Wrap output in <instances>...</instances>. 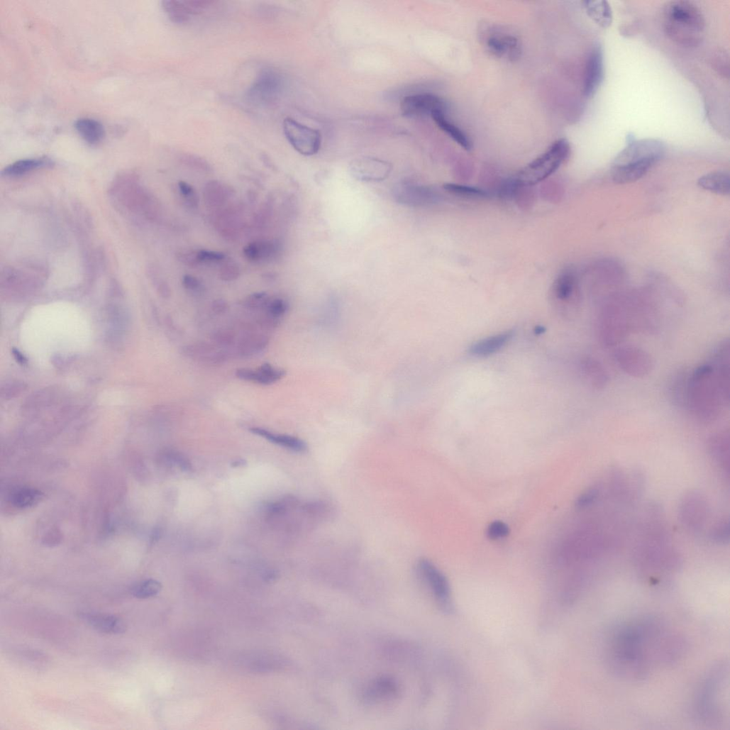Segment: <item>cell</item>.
I'll list each match as a JSON object with an SVG mask.
<instances>
[{
	"label": "cell",
	"instance_id": "681fc988",
	"mask_svg": "<svg viewBox=\"0 0 730 730\" xmlns=\"http://www.w3.org/2000/svg\"><path fill=\"white\" fill-rule=\"evenodd\" d=\"M197 254L200 263L220 262L226 258V254L222 252L207 250H198Z\"/></svg>",
	"mask_w": 730,
	"mask_h": 730
},
{
	"label": "cell",
	"instance_id": "d590c367",
	"mask_svg": "<svg viewBox=\"0 0 730 730\" xmlns=\"http://www.w3.org/2000/svg\"><path fill=\"white\" fill-rule=\"evenodd\" d=\"M228 191L224 185L217 181L208 183L204 189L206 204L211 208L222 206L227 200Z\"/></svg>",
	"mask_w": 730,
	"mask_h": 730
},
{
	"label": "cell",
	"instance_id": "603a6c76",
	"mask_svg": "<svg viewBox=\"0 0 730 730\" xmlns=\"http://www.w3.org/2000/svg\"><path fill=\"white\" fill-rule=\"evenodd\" d=\"M250 431L255 435L265 438L267 441L290 451L304 453L308 450L307 443L299 437L275 433L261 427H252Z\"/></svg>",
	"mask_w": 730,
	"mask_h": 730
},
{
	"label": "cell",
	"instance_id": "f546056e",
	"mask_svg": "<svg viewBox=\"0 0 730 730\" xmlns=\"http://www.w3.org/2000/svg\"><path fill=\"white\" fill-rule=\"evenodd\" d=\"M431 117L438 127L447 133L465 150L470 151L472 150V143L468 136L446 118V113L436 112L433 114Z\"/></svg>",
	"mask_w": 730,
	"mask_h": 730
},
{
	"label": "cell",
	"instance_id": "9c48e42d",
	"mask_svg": "<svg viewBox=\"0 0 730 730\" xmlns=\"http://www.w3.org/2000/svg\"><path fill=\"white\" fill-rule=\"evenodd\" d=\"M664 153L665 145L661 141L653 138L636 140L629 136L626 148L616 158L614 166L641 163L656 165Z\"/></svg>",
	"mask_w": 730,
	"mask_h": 730
},
{
	"label": "cell",
	"instance_id": "f6af8a7d",
	"mask_svg": "<svg viewBox=\"0 0 730 730\" xmlns=\"http://www.w3.org/2000/svg\"><path fill=\"white\" fill-rule=\"evenodd\" d=\"M165 457L167 463L178 467L184 472H189L192 469L190 461L180 453L169 450L165 453Z\"/></svg>",
	"mask_w": 730,
	"mask_h": 730
},
{
	"label": "cell",
	"instance_id": "484cf974",
	"mask_svg": "<svg viewBox=\"0 0 730 730\" xmlns=\"http://www.w3.org/2000/svg\"><path fill=\"white\" fill-rule=\"evenodd\" d=\"M709 455L724 470L729 469V432L721 431L712 435L707 443Z\"/></svg>",
	"mask_w": 730,
	"mask_h": 730
},
{
	"label": "cell",
	"instance_id": "4dcf8cb0",
	"mask_svg": "<svg viewBox=\"0 0 730 730\" xmlns=\"http://www.w3.org/2000/svg\"><path fill=\"white\" fill-rule=\"evenodd\" d=\"M74 127L84 140L90 144L100 142L105 135L103 125L94 118H80L75 121Z\"/></svg>",
	"mask_w": 730,
	"mask_h": 730
},
{
	"label": "cell",
	"instance_id": "8d00e7d4",
	"mask_svg": "<svg viewBox=\"0 0 730 730\" xmlns=\"http://www.w3.org/2000/svg\"><path fill=\"white\" fill-rule=\"evenodd\" d=\"M43 497V493L38 490L23 488L12 495L11 502L16 507L26 509L39 504Z\"/></svg>",
	"mask_w": 730,
	"mask_h": 730
},
{
	"label": "cell",
	"instance_id": "ee69618b",
	"mask_svg": "<svg viewBox=\"0 0 730 730\" xmlns=\"http://www.w3.org/2000/svg\"><path fill=\"white\" fill-rule=\"evenodd\" d=\"M178 187L185 203L191 208L198 207L199 200L194 188L185 182H179Z\"/></svg>",
	"mask_w": 730,
	"mask_h": 730
},
{
	"label": "cell",
	"instance_id": "44dd1931",
	"mask_svg": "<svg viewBox=\"0 0 730 730\" xmlns=\"http://www.w3.org/2000/svg\"><path fill=\"white\" fill-rule=\"evenodd\" d=\"M183 353L190 359L211 365L221 364L226 359V353L224 351L218 349L211 343L204 342L185 346L183 348Z\"/></svg>",
	"mask_w": 730,
	"mask_h": 730
},
{
	"label": "cell",
	"instance_id": "60d3db41",
	"mask_svg": "<svg viewBox=\"0 0 730 730\" xmlns=\"http://www.w3.org/2000/svg\"><path fill=\"white\" fill-rule=\"evenodd\" d=\"M288 308V304L285 301L276 299L270 301L265 309V314L272 319L280 321L282 318L287 314Z\"/></svg>",
	"mask_w": 730,
	"mask_h": 730
},
{
	"label": "cell",
	"instance_id": "ffe728a7",
	"mask_svg": "<svg viewBox=\"0 0 730 730\" xmlns=\"http://www.w3.org/2000/svg\"><path fill=\"white\" fill-rule=\"evenodd\" d=\"M513 338L511 331L503 332L481 339L469 348V353L477 358H487L505 348Z\"/></svg>",
	"mask_w": 730,
	"mask_h": 730
},
{
	"label": "cell",
	"instance_id": "d4e9b609",
	"mask_svg": "<svg viewBox=\"0 0 730 730\" xmlns=\"http://www.w3.org/2000/svg\"><path fill=\"white\" fill-rule=\"evenodd\" d=\"M398 690V684L393 678L381 677L373 680L366 687L363 697L369 702H376L393 697Z\"/></svg>",
	"mask_w": 730,
	"mask_h": 730
},
{
	"label": "cell",
	"instance_id": "5b68a950",
	"mask_svg": "<svg viewBox=\"0 0 730 730\" xmlns=\"http://www.w3.org/2000/svg\"><path fill=\"white\" fill-rule=\"evenodd\" d=\"M570 154L568 141L560 138L554 142L543 155L521 170L514 179L516 187L536 185L554 174Z\"/></svg>",
	"mask_w": 730,
	"mask_h": 730
},
{
	"label": "cell",
	"instance_id": "7402d4cb",
	"mask_svg": "<svg viewBox=\"0 0 730 730\" xmlns=\"http://www.w3.org/2000/svg\"><path fill=\"white\" fill-rule=\"evenodd\" d=\"M487 46L494 55L511 61L519 58L521 52L519 41L511 35H495L488 40Z\"/></svg>",
	"mask_w": 730,
	"mask_h": 730
},
{
	"label": "cell",
	"instance_id": "9a60e30c",
	"mask_svg": "<svg viewBox=\"0 0 730 730\" xmlns=\"http://www.w3.org/2000/svg\"><path fill=\"white\" fill-rule=\"evenodd\" d=\"M395 200L403 205L418 207L439 202L441 196L431 188L413 183H401L393 189Z\"/></svg>",
	"mask_w": 730,
	"mask_h": 730
},
{
	"label": "cell",
	"instance_id": "277c9868",
	"mask_svg": "<svg viewBox=\"0 0 730 730\" xmlns=\"http://www.w3.org/2000/svg\"><path fill=\"white\" fill-rule=\"evenodd\" d=\"M663 26L670 40L689 48L697 46L705 32V21L701 11L692 2L684 0L671 1L665 6Z\"/></svg>",
	"mask_w": 730,
	"mask_h": 730
},
{
	"label": "cell",
	"instance_id": "9f6ffc18",
	"mask_svg": "<svg viewBox=\"0 0 730 730\" xmlns=\"http://www.w3.org/2000/svg\"><path fill=\"white\" fill-rule=\"evenodd\" d=\"M12 352L15 359L20 365H25L28 363V359L20 350L13 348Z\"/></svg>",
	"mask_w": 730,
	"mask_h": 730
},
{
	"label": "cell",
	"instance_id": "d6a6232c",
	"mask_svg": "<svg viewBox=\"0 0 730 730\" xmlns=\"http://www.w3.org/2000/svg\"><path fill=\"white\" fill-rule=\"evenodd\" d=\"M698 185L704 190L726 196L730 192V178L728 174L717 172L701 177Z\"/></svg>",
	"mask_w": 730,
	"mask_h": 730
},
{
	"label": "cell",
	"instance_id": "52a82bcc",
	"mask_svg": "<svg viewBox=\"0 0 730 730\" xmlns=\"http://www.w3.org/2000/svg\"><path fill=\"white\" fill-rule=\"evenodd\" d=\"M417 572L432 595L435 602L447 614L455 612L450 583L443 572L431 560L421 558L416 565Z\"/></svg>",
	"mask_w": 730,
	"mask_h": 730
},
{
	"label": "cell",
	"instance_id": "6da1fadb",
	"mask_svg": "<svg viewBox=\"0 0 730 730\" xmlns=\"http://www.w3.org/2000/svg\"><path fill=\"white\" fill-rule=\"evenodd\" d=\"M685 651L684 639L656 616L621 623L605 641V661L616 677L631 682L647 679L656 668L678 663Z\"/></svg>",
	"mask_w": 730,
	"mask_h": 730
},
{
	"label": "cell",
	"instance_id": "f907efd6",
	"mask_svg": "<svg viewBox=\"0 0 730 730\" xmlns=\"http://www.w3.org/2000/svg\"><path fill=\"white\" fill-rule=\"evenodd\" d=\"M212 341L218 346L226 347L233 343L234 335L232 332L226 330H220L214 333Z\"/></svg>",
	"mask_w": 730,
	"mask_h": 730
},
{
	"label": "cell",
	"instance_id": "11a10c76",
	"mask_svg": "<svg viewBox=\"0 0 730 730\" xmlns=\"http://www.w3.org/2000/svg\"><path fill=\"white\" fill-rule=\"evenodd\" d=\"M211 309L213 312L216 315H223L228 311L229 307L226 301L218 299L214 302Z\"/></svg>",
	"mask_w": 730,
	"mask_h": 730
},
{
	"label": "cell",
	"instance_id": "d6986e66",
	"mask_svg": "<svg viewBox=\"0 0 730 730\" xmlns=\"http://www.w3.org/2000/svg\"><path fill=\"white\" fill-rule=\"evenodd\" d=\"M79 618L94 629L105 634H121L126 631L125 623L119 618L106 614L82 612Z\"/></svg>",
	"mask_w": 730,
	"mask_h": 730
},
{
	"label": "cell",
	"instance_id": "7dc6e473",
	"mask_svg": "<svg viewBox=\"0 0 730 730\" xmlns=\"http://www.w3.org/2000/svg\"><path fill=\"white\" fill-rule=\"evenodd\" d=\"M26 389V386L22 382L11 381L7 382L1 388L2 397L7 399L13 398L23 392Z\"/></svg>",
	"mask_w": 730,
	"mask_h": 730
},
{
	"label": "cell",
	"instance_id": "4fadbf2b",
	"mask_svg": "<svg viewBox=\"0 0 730 730\" xmlns=\"http://www.w3.org/2000/svg\"><path fill=\"white\" fill-rule=\"evenodd\" d=\"M708 512V504L705 498L697 492H691L684 496L679 507L680 521L691 531H698L703 527Z\"/></svg>",
	"mask_w": 730,
	"mask_h": 730
},
{
	"label": "cell",
	"instance_id": "f35d334b",
	"mask_svg": "<svg viewBox=\"0 0 730 730\" xmlns=\"http://www.w3.org/2000/svg\"><path fill=\"white\" fill-rule=\"evenodd\" d=\"M444 187L448 192L460 197L482 198L487 196L486 192L478 188L468 186L448 184H446Z\"/></svg>",
	"mask_w": 730,
	"mask_h": 730
},
{
	"label": "cell",
	"instance_id": "1f68e13d",
	"mask_svg": "<svg viewBox=\"0 0 730 730\" xmlns=\"http://www.w3.org/2000/svg\"><path fill=\"white\" fill-rule=\"evenodd\" d=\"M52 164V161L46 157L23 160L6 167L2 175L6 177H19L36 170L51 167Z\"/></svg>",
	"mask_w": 730,
	"mask_h": 730
},
{
	"label": "cell",
	"instance_id": "c3c4849f",
	"mask_svg": "<svg viewBox=\"0 0 730 730\" xmlns=\"http://www.w3.org/2000/svg\"><path fill=\"white\" fill-rule=\"evenodd\" d=\"M240 275V270L238 265L233 262L226 263L219 271V277L226 282L236 280Z\"/></svg>",
	"mask_w": 730,
	"mask_h": 730
},
{
	"label": "cell",
	"instance_id": "74e56055",
	"mask_svg": "<svg viewBox=\"0 0 730 730\" xmlns=\"http://www.w3.org/2000/svg\"><path fill=\"white\" fill-rule=\"evenodd\" d=\"M162 590L160 582L155 579H148L136 584L131 589L130 593L136 599H145L157 596Z\"/></svg>",
	"mask_w": 730,
	"mask_h": 730
},
{
	"label": "cell",
	"instance_id": "8fae6325",
	"mask_svg": "<svg viewBox=\"0 0 730 730\" xmlns=\"http://www.w3.org/2000/svg\"><path fill=\"white\" fill-rule=\"evenodd\" d=\"M615 359L619 367L633 377H646L653 369V360L650 354L635 345L619 347L615 352Z\"/></svg>",
	"mask_w": 730,
	"mask_h": 730
},
{
	"label": "cell",
	"instance_id": "83f0119b",
	"mask_svg": "<svg viewBox=\"0 0 730 730\" xmlns=\"http://www.w3.org/2000/svg\"><path fill=\"white\" fill-rule=\"evenodd\" d=\"M280 248L276 240H258L247 245L243 248V254L248 260L259 262L275 258Z\"/></svg>",
	"mask_w": 730,
	"mask_h": 730
},
{
	"label": "cell",
	"instance_id": "816d5d0a",
	"mask_svg": "<svg viewBox=\"0 0 730 730\" xmlns=\"http://www.w3.org/2000/svg\"><path fill=\"white\" fill-rule=\"evenodd\" d=\"M182 284L186 289L194 292V293H199L203 289L201 282L192 275H185L183 277Z\"/></svg>",
	"mask_w": 730,
	"mask_h": 730
},
{
	"label": "cell",
	"instance_id": "e575fe53",
	"mask_svg": "<svg viewBox=\"0 0 730 730\" xmlns=\"http://www.w3.org/2000/svg\"><path fill=\"white\" fill-rule=\"evenodd\" d=\"M269 338L262 335H248L240 341L238 352L242 357H252L262 352L269 345Z\"/></svg>",
	"mask_w": 730,
	"mask_h": 730
},
{
	"label": "cell",
	"instance_id": "f5cc1de1",
	"mask_svg": "<svg viewBox=\"0 0 730 730\" xmlns=\"http://www.w3.org/2000/svg\"><path fill=\"white\" fill-rule=\"evenodd\" d=\"M197 253L195 250H184L177 254V258L186 265L197 266L200 264Z\"/></svg>",
	"mask_w": 730,
	"mask_h": 730
},
{
	"label": "cell",
	"instance_id": "4316f807",
	"mask_svg": "<svg viewBox=\"0 0 730 730\" xmlns=\"http://www.w3.org/2000/svg\"><path fill=\"white\" fill-rule=\"evenodd\" d=\"M576 285L574 270L565 268L556 277L553 285V295L559 303L567 304L573 299Z\"/></svg>",
	"mask_w": 730,
	"mask_h": 730
},
{
	"label": "cell",
	"instance_id": "8992f818",
	"mask_svg": "<svg viewBox=\"0 0 730 730\" xmlns=\"http://www.w3.org/2000/svg\"><path fill=\"white\" fill-rule=\"evenodd\" d=\"M636 323L634 311L616 307L607 308L598 317V337L606 347L618 346L631 333L636 331Z\"/></svg>",
	"mask_w": 730,
	"mask_h": 730
},
{
	"label": "cell",
	"instance_id": "5bb4252c",
	"mask_svg": "<svg viewBox=\"0 0 730 730\" xmlns=\"http://www.w3.org/2000/svg\"><path fill=\"white\" fill-rule=\"evenodd\" d=\"M215 4L210 0H165L162 7L172 23L183 25L193 17L202 15Z\"/></svg>",
	"mask_w": 730,
	"mask_h": 730
},
{
	"label": "cell",
	"instance_id": "836d02e7",
	"mask_svg": "<svg viewBox=\"0 0 730 730\" xmlns=\"http://www.w3.org/2000/svg\"><path fill=\"white\" fill-rule=\"evenodd\" d=\"M589 16L599 26L609 28L613 22V14L609 4L607 1L584 2Z\"/></svg>",
	"mask_w": 730,
	"mask_h": 730
},
{
	"label": "cell",
	"instance_id": "ab89813d",
	"mask_svg": "<svg viewBox=\"0 0 730 730\" xmlns=\"http://www.w3.org/2000/svg\"><path fill=\"white\" fill-rule=\"evenodd\" d=\"M600 497V489L593 486L584 491L576 499L575 506L577 509H585L594 504Z\"/></svg>",
	"mask_w": 730,
	"mask_h": 730
},
{
	"label": "cell",
	"instance_id": "bcb514c9",
	"mask_svg": "<svg viewBox=\"0 0 730 730\" xmlns=\"http://www.w3.org/2000/svg\"><path fill=\"white\" fill-rule=\"evenodd\" d=\"M510 533L509 526L504 521H494L487 528V534L492 540H498L507 537Z\"/></svg>",
	"mask_w": 730,
	"mask_h": 730
},
{
	"label": "cell",
	"instance_id": "2e32d148",
	"mask_svg": "<svg viewBox=\"0 0 730 730\" xmlns=\"http://www.w3.org/2000/svg\"><path fill=\"white\" fill-rule=\"evenodd\" d=\"M604 77V52L601 45L595 46L591 52L584 73L583 93L592 97L599 90Z\"/></svg>",
	"mask_w": 730,
	"mask_h": 730
},
{
	"label": "cell",
	"instance_id": "ac0fdd59",
	"mask_svg": "<svg viewBox=\"0 0 730 730\" xmlns=\"http://www.w3.org/2000/svg\"><path fill=\"white\" fill-rule=\"evenodd\" d=\"M285 375V370L275 368L267 363H263L257 370L240 368L236 372L238 379L262 385H272L282 379Z\"/></svg>",
	"mask_w": 730,
	"mask_h": 730
},
{
	"label": "cell",
	"instance_id": "6f0895ef",
	"mask_svg": "<svg viewBox=\"0 0 730 730\" xmlns=\"http://www.w3.org/2000/svg\"><path fill=\"white\" fill-rule=\"evenodd\" d=\"M246 465H247V462L245 460L240 459V460H235L231 464V467L236 468L243 467V466H245Z\"/></svg>",
	"mask_w": 730,
	"mask_h": 730
},
{
	"label": "cell",
	"instance_id": "ba28073f",
	"mask_svg": "<svg viewBox=\"0 0 730 730\" xmlns=\"http://www.w3.org/2000/svg\"><path fill=\"white\" fill-rule=\"evenodd\" d=\"M284 86L282 74L271 67L262 69L246 92L248 101L256 106H270L280 97Z\"/></svg>",
	"mask_w": 730,
	"mask_h": 730
},
{
	"label": "cell",
	"instance_id": "30bf717a",
	"mask_svg": "<svg viewBox=\"0 0 730 730\" xmlns=\"http://www.w3.org/2000/svg\"><path fill=\"white\" fill-rule=\"evenodd\" d=\"M282 126L287 140L299 153L311 157L319 152L322 136L319 130L291 118H286Z\"/></svg>",
	"mask_w": 730,
	"mask_h": 730
},
{
	"label": "cell",
	"instance_id": "e0dca14e",
	"mask_svg": "<svg viewBox=\"0 0 730 730\" xmlns=\"http://www.w3.org/2000/svg\"><path fill=\"white\" fill-rule=\"evenodd\" d=\"M392 170V166L389 162L372 157L357 160L350 166L354 177L370 182L384 181L389 177Z\"/></svg>",
	"mask_w": 730,
	"mask_h": 730
},
{
	"label": "cell",
	"instance_id": "cb8c5ba5",
	"mask_svg": "<svg viewBox=\"0 0 730 730\" xmlns=\"http://www.w3.org/2000/svg\"><path fill=\"white\" fill-rule=\"evenodd\" d=\"M582 375L597 390L604 389L609 382V375L604 365L594 358H586L580 364Z\"/></svg>",
	"mask_w": 730,
	"mask_h": 730
},
{
	"label": "cell",
	"instance_id": "db71d44e",
	"mask_svg": "<svg viewBox=\"0 0 730 730\" xmlns=\"http://www.w3.org/2000/svg\"><path fill=\"white\" fill-rule=\"evenodd\" d=\"M183 162L193 168L200 170L202 171H209L210 170L209 165L206 161L192 155H185L182 159Z\"/></svg>",
	"mask_w": 730,
	"mask_h": 730
},
{
	"label": "cell",
	"instance_id": "7a4b0ae2",
	"mask_svg": "<svg viewBox=\"0 0 730 730\" xmlns=\"http://www.w3.org/2000/svg\"><path fill=\"white\" fill-rule=\"evenodd\" d=\"M729 403L710 364L699 366L688 376L685 404L697 420L715 421Z\"/></svg>",
	"mask_w": 730,
	"mask_h": 730
},
{
	"label": "cell",
	"instance_id": "f1b7e54d",
	"mask_svg": "<svg viewBox=\"0 0 730 730\" xmlns=\"http://www.w3.org/2000/svg\"><path fill=\"white\" fill-rule=\"evenodd\" d=\"M654 165L652 163H641L614 166L612 178L618 184H631L641 179Z\"/></svg>",
	"mask_w": 730,
	"mask_h": 730
},
{
	"label": "cell",
	"instance_id": "3957f363",
	"mask_svg": "<svg viewBox=\"0 0 730 730\" xmlns=\"http://www.w3.org/2000/svg\"><path fill=\"white\" fill-rule=\"evenodd\" d=\"M727 663H719L712 666L702 681L694 699L693 709L696 717L706 724H721L726 713L724 692L728 687Z\"/></svg>",
	"mask_w": 730,
	"mask_h": 730
},
{
	"label": "cell",
	"instance_id": "7c38bea8",
	"mask_svg": "<svg viewBox=\"0 0 730 730\" xmlns=\"http://www.w3.org/2000/svg\"><path fill=\"white\" fill-rule=\"evenodd\" d=\"M400 106L402 114L409 118L431 116L436 112L446 113L448 109V104L443 99L426 92L404 96Z\"/></svg>",
	"mask_w": 730,
	"mask_h": 730
},
{
	"label": "cell",
	"instance_id": "7bdbcfd3",
	"mask_svg": "<svg viewBox=\"0 0 730 730\" xmlns=\"http://www.w3.org/2000/svg\"><path fill=\"white\" fill-rule=\"evenodd\" d=\"M270 301L268 295L265 292H259L248 296L243 304L249 309H265Z\"/></svg>",
	"mask_w": 730,
	"mask_h": 730
},
{
	"label": "cell",
	"instance_id": "b9f144b4",
	"mask_svg": "<svg viewBox=\"0 0 730 730\" xmlns=\"http://www.w3.org/2000/svg\"><path fill=\"white\" fill-rule=\"evenodd\" d=\"M710 539L716 543L725 544L729 538V528L727 521H721L714 525L709 533Z\"/></svg>",
	"mask_w": 730,
	"mask_h": 730
},
{
	"label": "cell",
	"instance_id": "680465c9",
	"mask_svg": "<svg viewBox=\"0 0 730 730\" xmlns=\"http://www.w3.org/2000/svg\"><path fill=\"white\" fill-rule=\"evenodd\" d=\"M265 577L267 580H273L276 577V574L273 572H270L266 575Z\"/></svg>",
	"mask_w": 730,
	"mask_h": 730
}]
</instances>
